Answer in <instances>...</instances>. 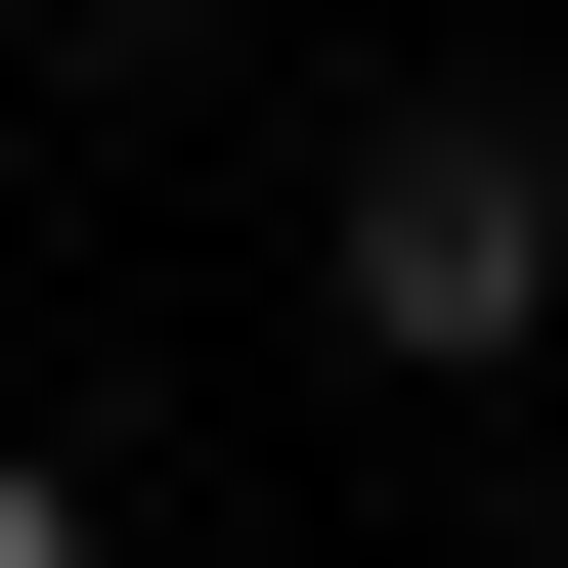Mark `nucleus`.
<instances>
[{"label":"nucleus","instance_id":"f257e3e1","mask_svg":"<svg viewBox=\"0 0 568 568\" xmlns=\"http://www.w3.org/2000/svg\"><path fill=\"white\" fill-rule=\"evenodd\" d=\"M306 306H351L394 394H481L525 306H568V132H525V88H394V132L306 175Z\"/></svg>","mask_w":568,"mask_h":568},{"label":"nucleus","instance_id":"f03ea898","mask_svg":"<svg viewBox=\"0 0 568 568\" xmlns=\"http://www.w3.org/2000/svg\"><path fill=\"white\" fill-rule=\"evenodd\" d=\"M0 568H88V481H44V437H0Z\"/></svg>","mask_w":568,"mask_h":568},{"label":"nucleus","instance_id":"7ed1b4c3","mask_svg":"<svg viewBox=\"0 0 568 568\" xmlns=\"http://www.w3.org/2000/svg\"><path fill=\"white\" fill-rule=\"evenodd\" d=\"M88 44H132V0H88Z\"/></svg>","mask_w":568,"mask_h":568}]
</instances>
